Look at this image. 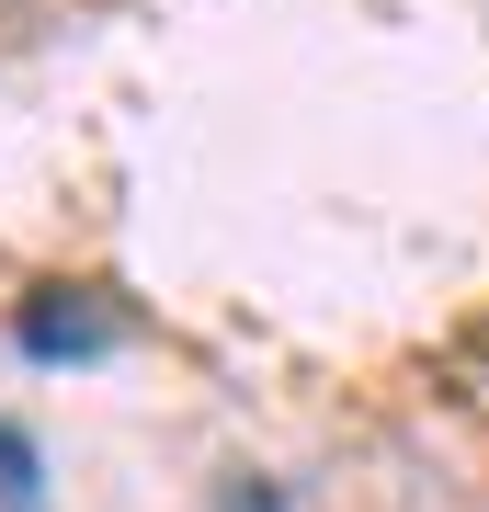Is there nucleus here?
I'll return each instance as SVG.
<instances>
[{"label":"nucleus","instance_id":"2","mask_svg":"<svg viewBox=\"0 0 489 512\" xmlns=\"http://www.w3.org/2000/svg\"><path fill=\"white\" fill-rule=\"evenodd\" d=\"M0 490H12L23 512H35V456H23V444H12V433H0Z\"/></svg>","mask_w":489,"mask_h":512},{"label":"nucleus","instance_id":"1","mask_svg":"<svg viewBox=\"0 0 489 512\" xmlns=\"http://www.w3.org/2000/svg\"><path fill=\"white\" fill-rule=\"evenodd\" d=\"M103 342H114L103 308H57V296H35V308H23V353H103Z\"/></svg>","mask_w":489,"mask_h":512}]
</instances>
